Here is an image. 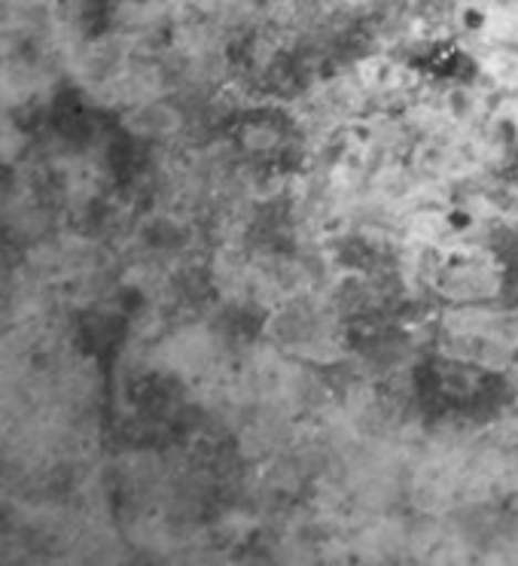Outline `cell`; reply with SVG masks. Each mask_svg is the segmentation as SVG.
Masks as SVG:
<instances>
[{
  "label": "cell",
  "mask_w": 518,
  "mask_h": 566,
  "mask_svg": "<svg viewBox=\"0 0 518 566\" xmlns=\"http://www.w3.org/2000/svg\"><path fill=\"white\" fill-rule=\"evenodd\" d=\"M180 125H184L180 113L159 98L137 101L125 113V128L141 140H168L180 132Z\"/></svg>",
  "instance_id": "6da1fadb"
}]
</instances>
